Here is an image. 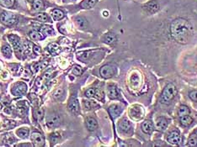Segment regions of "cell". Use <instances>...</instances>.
Instances as JSON below:
<instances>
[{"instance_id": "cell-1", "label": "cell", "mask_w": 197, "mask_h": 147, "mask_svg": "<svg viewBox=\"0 0 197 147\" xmlns=\"http://www.w3.org/2000/svg\"><path fill=\"white\" fill-rule=\"evenodd\" d=\"M195 29L194 24L186 19L177 18L170 22L166 33L163 35L168 41L177 46L189 44L194 37Z\"/></svg>"}, {"instance_id": "cell-2", "label": "cell", "mask_w": 197, "mask_h": 147, "mask_svg": "<svg viewBox=\"0 0 197 147\" xmlns=\"http://www.w3.org/2000/svg\"><path fill=\"white\" fill-rule=\"evenodd\" d=\"M179 98V88L174 82H169L163 86L156 103V111L170 114Z\"/></svg>"}, {"instance_id": "cell-3", "label": "cell", "mask_w": 197, "mask_h": 147, "mask_svg": "<svg viewBox=\"0 0 197 147\" xmlns=\"http://www.w3.org/2000/svg\"><path fill=\"white\" fill-rule=\"evenodd\" d=\"M164 139L171 145H177V146L184 145V136L181 134L180 129L174 125L168 128V129L165 131Z\"/></svg>"}, {"instance_id": "cell-4", "label": "cell", "mask_w": 197, "mask_h": 147, "mask_svg": "<svg viewBox=\"0 0 197 147\" xmlns=\"http://www.w3.org/2000/svg\"><path fill=\"white\" fill-rule=\"evenodd\" d=\"M117 129L122 136L132 137L134 134V124L127 117L124 116L119 119L117 123Z\"/></svg>"}, {"instance_id": "cell-5", "label": "cell", "mask_w": 197, "mask_h": 147, "mask_svg": "<svg viewBox=\"0 0 197 147\" xmlns=\"http://www.w3.org/2000/svg\"><path fill=\"white\" fill-rule=\"evenodd\" d=\"M153 121H154L156 131L158 132L159 134H163L171 125L173 119L169 115L158 114L153 118Z\"/></svg>"}, {"instance_id": "cell-6", "label": "cell", "mask_w": 197, "mask_h": 147, "mask_svg": "<svg viewBox=\"0 0 197 147\" xmlns=\"http://www.w3.org/2000/svg\"><path fill=\"white\" fill-rule=\"evenodd\" d=\"M128 114L132 120L135 122H140L145 118L146 109L142 104L135 103L128 108Z\"/></svg>"}, {"instance_id": "cell-7", "label": "cell", "mask_w": 197, "mask_h": 147, "mask_svg": "<svg viewBox=\"0 0 197 147\" xmlns=\"http://www.w3.org/2000/svg\"><path fill=\"white\" fill-rule=\"evenodd\" d=\"M139 129H140L141 133L144 134L145 138H151L153 132L156 131L153 116H148L147 118H144L141 121Z\"/></svg>"}, {"instance_id": "cell-8", "label": "cell", "mask_w": 197, "mask_h": 147, "mask_svg": "<svg viewBox=\"0 0 197 147\" xmlns=\"http://www.w3.org/2000/svg\"><path fill=\"white\" fill-rule=\"evenodd\" d=\"M99 74L104 79L114 78L117 74V67L113 64H105L99 69Z\"/></svg>"}, {"instance_id": "cell-9", "label": "cell", "mask_w": 197, "mask_h": 147, "mask_svg": "<svg viewBox=\"0 0 197 147\" xmlns=\"http://www.w3.org/2000/svg\"><path fill=\"white\" fill-rule=\"evenodd\" d=\"M176 119L179 127L182 129H190L195 124V119L191 114H187V115L179 117V118H176Z\"/></svg>"}, {"instance_id": "cell-10", "label": "cell", "mask_w": 197, "mask_h": 147, "mask_svg": "<svg viewBox=\"0 0 197 147\" xmlns=\"http://www.w3.org/2000/svg\"><path fill=\"white\" fill-rule=\"evenodd\" d=\"M143 9L149 15H153L160 9V5L157 0H150L143 5Z\"/></svg>"}, {"instance_id": "cell-11", "label": "cell", "mask_w": 197, "mask_h": 147, "mask_svg": "<svg viewBox=\"0 0 197 147\" xmlns=\"http://www.w3.org/2000/svg\"><path fill=\"white\" fill-rule=\"evenodd\" d=\"M107 111L109 113V115L110 116V118L113 120H115L123 113V111H124V106L120 104V103H112L108 107Z\"/></svg>"}, {"instance_id": "cell-12", "label": "cell", "mask_w": 197, "mask_h": 147, "mask_svg": "<svg viewBox=\"0 0 197 147\" xmlns=\"http://www.w3.org/2000/svg\"><path fill=\"white\" fill-rule=\"evenodd\" d=\"M68 108L71 114H74L76 116L80 114V105L75 93L71 96L70 99L68 101Z\"/></svg>"}, {"instance_id": "cell-13", "label": "cell", "mask_w": 197, "mask_h": 147, "mask_svg": "<svg viewBox=\"0 0 197 147\" xmlns=\"http://www.w3.org/2000/svg\"><path fill=\"white\" fill-rule=\"evenodd\" d=\"M107 96L111 100H121V95L119 88L114 83L107 85Z\"/></svg>"}, {"instance_id": "cell-14", "label": "cell", "mask_w": 197, "mask_h": 147, "mask_svg": "<svg viewBox=\"0 0 197 147\" xmlns=\"http://www.w3.org/2000/svg\"><path fill=\"white\" fill-rule=\"evenodd\" d=\"M101 53H103V52L98 51V50H97V51L92 50V51H88V52H83L78 54V59L80 60L82 62L87 63V62H89V61H91L92 58H93V57H95L96 55L101 54Z\"/></svg>"}, {"instance_id": "cell-15", "label": "cell", "mask_w": 197, "mask_h": 147, "mask_svg": "<svg viewBox=\"0 0 197 147\" xmlns=\"http://www.w3.org/2000/svg\"><path fill=\"white\" fill-rule=\"evenodd\" d=\"M0 21L7 26H10L15 23L16 17L14 14L8 12H3L0 15Z\"/></svg>"}, {"instance_id": "cell-16", "label": "cell", "mask_w": 197, "mask_h": 147, "mask_svg": "<svg viewBox=\"0 0 197 147\" xmlns=\"http://www.w3.org/2000/svg\"><path fill=\"white\" fill-rule=\"evenodd\" d=\"M61 122H62V117L58 114H49L47 118V125L51 128L58 126L61 124Z\"/></svg>"}, {"instance_id": "cell-17", "label": "cell", "mask_w": 197, "mask_h": 147, "mask_svg": "<svg viewBox=\"0 0 197 147\" xmlns=\"http://www.w3.org/2000/svg\"><path fill=\"white\" fill-rule=\"evenodd\" d=\"M185 146H191L196 147L197 146V127L192 129L191 132L189 133L188 137H187L186 141L184 144Z\"/></svg>"}, {"instance_id": "cell-18", "label": "cell", "mask_w": 197, "mask_h": 147, "mask_svg": "<svg viewBox=\"0 0 197 147\" xmlns=\"http://www.w3.org/2000/svg\"><path fill=\"white\" fill-rule=\"evenodd\" d=\"M192 110L191 108L188 106L185 103H180L176 108V118L187 115V114H191Z\"/></svg>"}, {"instance_id": "cell-19", "label": "cell", "mask_w": 197, "mask_h": 147, "mask_svg": "<svg viewBox=\"0 0 197 147\" xmlns=\"http://www.w3.org/2000/svg\"><path fill=\"white\" fill-rule=\"evenodd\" d=\"M98 121L96 120L94 117L88 116L85 119V127L89 132L95 131L98 129Z\"/></svg>"}, {"instance_id": "cell-20", "label": "cell", "mask_w": 197, "mask_h": 147, "mask_svg": "<svg viewBox=\"0 0 197 147\" xmlns=\"http://www.w3.org/2000/svg\"><path fill=\"white\" fill-rule=\"evenodd\" d=\"M26 91H27V86L24 83H16L12 88V93L15 96L22 95L26 93Z\"/></svg>"}, {"instance_id": "cell-21", "label": "cell", "mask_w": 197, "mask_h": 147, "mask_svg": "<svg viewBox=\"0 0 197 147\" xmlns=\"http://www.w3.org/2000/svg\"><path fill=\"white\" fill-rule=\"evenodd\" d=\"M82 107L85 111H91L93 109H97L100 106L98 105L96 102H93L89 99H83L82 100Z\"/></svg>"}, {"instance_id": "cell-22", "label": "cell", "mask_w": 197, "mask_h": 147, "mask_svg": "<svg viewBox=\"0 0 197 147\" xmlns=\"http://www.w3.org/2000/svg\"><path fill=\"white\" fill-rule=\"evenodd\" d=\"M31 140L33 142L35 146H43L45 144L44 137L42 136V134L38 132H34L31 135Z\"/></svg>"}, {"instance_id": "cell-23", "label": "cell", "mask_w": 197, "mask_h": 147, "mask_svg": "<svg viewBox=\"0 0 197 147\" xmlns=\"http://www.w3.org/2000/svg\"><path fill=\"white\" fill-rule=\"evenodd\" d=\"M130 83L131 86L132 87L133 89H137V88H140V86H143V82H142V78H140L139 74L137 72H134L132 76V78L130 79Z\"/></svg>"}, {"instance_id": "cell-24", "label": "cell", "mask_w": 197, "mask_h": 147, "mask_svg": "<svg viewBox=\"0 0 197 147\" xmlns=\"http://www.w3.org/2000/svg\"><path fill=\"white\" fill-rule=\"evenodd\" d=\"M8 38L14 51L18 52V51H20L21 49L20 39L19 38L18 36L15 35H8Z\"/></svg>"}, {"instance_id": "cell-25", "label": "cell", "mask_w": 197, "mask_h": 147, "mask_svg": "<svg viewBox=\"0 0 197 147\" xmlns=\"http://www.w3.org/2000/svg\"><path fill=\"white\" fill-rule=\"evenodd\" d=\"M102 41H103L104 43L107 45H113L117 41V36L115 34L112 33V32H109V33L105 34L103 36Z\"/></svg>"}, {"instance_id": "cell-26", "label": "cell", "mask_w": 197, "mask_h": 147, "mask_svg": "<svg viewBox=\"0 0 197 147\" xmlns=\"http://www.w3.org/2000/svg\"><path fill=\"white\" fill-rule=\"evenodd\" d=\"M75 23L78 28L81 30H86L88 27V22L84 17L78 16L75 18Z\"/></svg>"}, {"instance_id": "cell-27", "label": "cell", "mask_w": 197, "mask_h": 147, "mask_svg": "<svg viewBox=\"0 0 197 147\" xmlns=\"http://www.w3.org/2000/svg\"><path fill=\"white\" fill-rule=\"evenodd\" d=\"M187 97L194 105H197V89L192 88L187 92Z\"/></svg>"}, {"instance_id": "cell-28", "label": "cell", "mask_w": 197, "mask_h": 147, "mask_svg": "<svg viewBox=\"0 0 197 147\" xmlns=\"http://www.w3.org/2000/svg\"><path fill=\"white\" fill-rule=\"evenodd\" d=\"M151 143L149 144H147V145H151V146H172L171 144H169L167 141H164V140H162L159 138H155L153 139V141H150Z\"/></svg>"}, {"instance_id": "cell-29", "label": "cell", "mask_w": 197, "mask_h": 147, "mask_svg": "<svg viewBox=\"0 0 197 147\" xmlns=\"http://www.w3.org/2000/svg\"><path fill=\"white\" fill-rule=\"evenodd\" d=\"M97 2H98V0H83V2L81 3L80 7L82 8L89 9V8H93Z\"/></svg>"}, {"instance_id": "cell-30", "label": "cell", "mask_w": 197, "mask_h": 147, "mask_svg": "<svg viewBox=\"0 0 197 147\" xmlns=\"http://www.w3.org/2000/svg\"><path fill=\"white\" fill-rule=\"evenodd\" d=\"M52 16L55 20H60L64 17V13L62 10L56 8L52 11Z\"/></svg>"}, {"instance_id": "cell-31", "label": "cell", "mask_w": 197, "mask_h": 147, "mask_svg": "<svg viewBox=\"0 0 197 147\" xmlns=\"http://www.w3.org/2000/svg\"><path fill=\"white\" fill-rule=\"evenodd\" d=\"M16 134L19 137H20L22 139H25L29 135V129L28 128H21L16 131Z\"/></svg>"}, {"instance_id": "cell-32", "label": "cell", "mask_w": 197, "mask_h": 147, "mask_svg": "<svg viewBox=\"0 0 197 147\" xmlns=\"http://www.w3.org/2000/svg\"><path fill=\"white\" fill-rule=\"evenodd\" d=\"M48 50L49 52L52 53V54H57L60 51V47L57 44V43H52L48 46Z\"/></svg>"}, {"instance_id": "cell-33", "label": "cell", "mask_w": 197, "mask_h": 147, "mask_svg": "<svg viewBox=\"0 0 197 147\" xmlns=\"http://www.w3.org/2000/svg\"><path fill=\"white\" fill-rule=\"evenodd\" d=\"M30 37L32 40H35V41H40V40L44 39V35H42V33L37 32V31H32V32H31L30 33Z\"/></svg>"}, {"instance_id": "cell-34", "label": "cell", "mask_w": 197, "mask_h": 147, "mask_svg": "<svg viewBox=\"0 0 197 147\" xmlns=\"http://www.w3.org/2000/svg\"><path fill=\"white\" fill-rule=\"evenodd\" d=\"M34 117L37 120L41 121L44 117V111L42 110V108H37L34 111Z\"/></svg>"}, {"instance_id": "cell-35", "label": "cell", "mask_w": 197, "mask_h": 147, "mask_svg": "<svg viewBox=\"0 0 197 147\" xmlns=\"http://www.w3.org/2000/svg\"><path fill=\"white\" fill-rule=\"evenodd\" d=\"M2 52H3V56L7 58H10L11 55H12V51H11V48L8 46H3L2 47Z\"/></svg>"}, {"instance_id": "cell-36", "label": "cell", "mask_w": 197, "mask_h": 147, "mask_svg": "<svg viewBox=\"0 0 197 147\" xmlns=\"http://www.w3.org/2000/svg\"><path fill=\"white\" fill-rule=\"evenodd\" d=\"M95 92H96V88H90L87 89V90L84 92V96L86 98H94L95 96Z\"/></svg>"}, {"instance_id": "cell-37", "label": "cell", "mask_w": 197, "mask_h": 147, "mask_svg": "<svg viewBox=\"0 0 197 147\" xmlns=\"http://www.w3.org/2000/svg\"><path fill=\"white\" fill-rule=\"evenodd\" d=\"M37 19L39 21H41V22H44V23H46V22H47H47H51V19L49 18V16L47 15V14H44V13L38 14Z\"/></svg>"}, {"instance_id": "cell-38", "label": "cell", "mask_w": 197, "mask_h": 147, "mask_svg": "<svg viewBox=\"0 0 197 147\" xmlns=\"http://www.w3.org/2000/svg\"><path fill=\"white\" fill-rule=\"evenodd\" d=\"M33 7L36 10H41L44 8V3L42 0H35L33 3Z\"/></svg>"}, {"instance_id": "cell-39", "label": "cell", "mask_w": 197, "mask_h": 147, "mask_svg": "<svg viewBox=\"0 0 197 147\" xmlns=\"http://www.w3.org/2000/svg\"><path fill=\"white\" fill-rule=\"evenodd\" d=\"M42 32L45 35H54V30L51 26H43L42 28Z\"/></svg>"}, {"instance_id": "cell-40", "label": "cell", "mask_w": 197, "mask_h": 147, "mask_svg": "<svg viewBox=\"0 0 197 147\" xmlns=\"http://www.w3.org/2000/svg\"><path fill=\"white\" fill-rule=\"evenodd\" d=\"M83 68H82L81 67H79V66H77V65H76L75 67H73V71H72L73 75H75V76H80L81 74L83 73Z\"/></svg>"}, {"instance_id": "cell-41", "label": "cell", "mask_w": 197, "mask_h": 147, "mask_svg": "<svg viewBox=\"0 0 197 147\" xmlns=\"http://www.w3.org/2000/svg\"><path fill=\"white\" fill-rule=\"evenodd\" d=\"M14 1L15 0H0V3H2L3 6H5V7L10 8V7L14 5Z\"/></svg>"}, {"instance_id": "cell-42", "label": "cell", "mask_w": 197, "mask_h": 147, "mask_svg": "<svg viewBox=\"0 0 197 147\" xmlns=\"http://www.w3.org/2000/svg\"><path fill=\"white\" fill-rule=\"evenodd\" d=\"M60 135L57 133H55V134H52L51 136H50V139H51V142L52 143H56L57 142V140L59 139Z\"/></svg>"}, {"instance_id": "cell-43", "label": "cell", "mask_w": 197, "mask_h": 147, "mask_svg": "<svg viewBox=\"0 0 197 147\" xmlns=\"http://www.w3.org/2000/svg\"><path fill=\"white\" fill-rule=\"evenodd\" d=\"M62 94H63V90H62V89H58V90L55 93V97H56V98H59V97H61Z\"/></svg>"}]
</instances>
